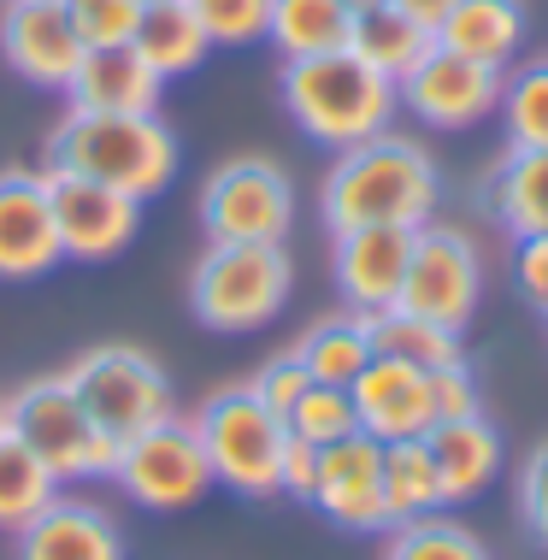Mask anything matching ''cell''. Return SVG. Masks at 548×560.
Listing matches in <instances>:
<instances>
[{"label": "cell", "instance_id": "cell-26", "mask_svg": "<svg viewBox=\"0 0 548 560\" xmlns=\"http://www.w3.org/2000/svg\"><path fill=\"white\" fill-rule=\"evenodd\" d=\"M348 19H354V0H271L266 42L283 48V59L330 54L348 48Z\"/></svg>", "mask_w": 548, "mask_h": 560}, {"label": "cell", "instance_id": "cell-18", "mask_svg": "<svg viewBox=\"0 0 548 560\" xmlns=\"http://www.w3.org/2000/svg\"><path fill=\"white\" fill-rule=\"evenodd\" d=\"M19 560H125V532L106 508L54 495L19 532Z\"/></svg>", "mask_w": 548, "mask_h": 560}, {"label": "cell", "instance_id": "cell-22", "mask_svg": "<svg viewBox=\"0 0 548 560\" xmlns=\"http://www.w3.org/2000/svg\"><path fill=\"white\" fill-rule=\"evenodd\" d=\"M436 48L508 71V59L525 48V0H454V12L436 24Z\"/></svg>", "mask_w": 548, "mask_h": 560}, {"label": "cell", "instance_id": "cell-27", "mask_svg": "<svg viewBox=\"0 0 548 560\" xmlns=\"http://www.w3.org/2000/svg\"><path fill=\"white\" fill-rule=\"evenodd\" d=\"M384 502H389V525L401 520H424V513H443V472H436L424 436H407V443H384Z\"/></svg>", "mask_w": 548, "mask_h": 560}, {"label": "cell", "instance_id": "cell-7", "mask_svg": "<svg viewBox=\"0 0 548 560\" xmlns=\"http://www.w3.org/2000/svg\"><path fill=\"white\" fill-rule=\"evenodd\" d=\"M66 384L78 389V401L89 407V419L113 436V443H130V436L177 419L172 407V377L160 372V360H148L142 348L130 342H101L89 348L78 366L66 372Z\"/></svg>", "mask_w": 548, "mask_h": 560}, {"label": "cell", "instance_id": "cell-23", "mask_svg": "<svg viewBox=\"0 0 548 560\" xmlns=\"http://www.w3.org/2000/svg\"><path fill=\"white\" fill-rule=\"evenodd\" d=\"M483 207L501 231L548 236V148H508L483 184Z\"/></svg>", "mask_w": 548, "mask_h": 560}, {"label": "cell", "instance_id": "cell-40", "mask_svg": "<svg viewBox=\"0 0 548 560\" xmlns=\"http://www.w3.org/2000/svg\"><path fill=\"white\" fill-rule=\"evenodd\" d=\"M395 7H401L407 19H419V24H424V30H431V36H436V24H443L448 12H454V0H395Z\"/></svg>", "mask_w": 548, "mask_h": 560}, {"label": "cell", "instance_id": "cell-31", "mask_svg": "<svg viewBox=\"0 0 548 560\" xmlns=\"http://www.w3.org/2000/svg\"><path fill=\"white\" fill-rule=\"evenodd\" d=\"M501 118L513 148H548V59H530L525 71L501 78Z\"/></svg>", "mask_w": 548, "mask_h": 560}, {"label": "cell", "instance_id": "cell-4", "mask_svg": "<svg viewBox=\"0 0 548 560\" xmlns=\"http://www.w3.org/2000/svg\"><path fill=\"white\" fill-rule=\"evenodd\" d=\"M189 425L201 436L212 483H224V490H236V495H283L289 419L271 413V407L254 396V384L212 389Z\"/></svg>", "mask_w": 548, "mask_h": 560}, {"label": "cell", "instance_id": "cell-25", "mask_svg": "<svg viewBox=\"0 0 548 560\" xmlns=\"http://www.w3.org/2000/svg\"><path fill=\"white\" fill-rule=\"evenodd\" d=\"M295 354H301V366L313 372V384H337V389H348L354 377L372 366V330H365V319L354 307L348 313H330V319H318L307 337L295 342Z\"/></svg>", "mask_w": 548, "mask_h": 560}, {"label": "cell", "instance_id": "cell-6", "mask_svg": "<svg viewBox=\"0 0 548 560\" xmlns=\"http://www.w3.org/2000/svg\"><path fill=\"white\" fill-rule=\"evenodd\" d=\"M7 431L24 436L59 483L113 472L118 443L89 419V407L78 401V389L66 384V372L59 377H30L24 389H12L7 396Z\"/></svg>", "mask_w": 548, "mask_h": 560}, {"label": "cell", "instance_id": "cell-37", "mask_svg": "<svg viewBox=\"0 0 548 560\" xmlns=\"http://www.w3.org/2000/svg\"><path fill=\"white\" fill-rule=\"evenodd\" d=\"M431 396H436V419H466V413H483L478 407V377H471L466 360L431 372Z\"/></svg>", "mask_w": 548, "mask_h": 560}, {"label": "cell", "instance_id": "cell-32", "mask_svg": "<svg viewBox=\"0 0 548 560\" xmlns=\"http://www.w3.org/2000/svg\"><path fill=\"white\" fill-rule=\"evenodd\" d=\"M283 419H289V436H301V443H313V448H330V443H342V436L360 431L354 401H348V389H337V384H313Z\"/></svg>", "mask_w": 548, "mask_h": 560}, {"label": "cell", "instance_id": "cell-38", "mask_svg": "<svg viewBox=\"0 0 548 560\" xmlns=\"http://www.w3.org/2000/svg\"><path fill=\"white\" fill-rule=\"evenodd\" d=\"M520 295L548 319V236H520V260H513Z\"/></svg>", "mask_w": 548, "mask_h": 560}, {"label": "cell", "instance_id": "cell-5", "mask_svg": "<svg viewBox=\"0 0 548 560\" xmlns=\"http://www.w3.org/2000/svg\"><path fill=\"white\" fill-rule=\"evenodd\" d=\"M289 266L283 242H207V254L195 260L189 278V307L207 330H260L289 307Z\"/></svg>", "mask_w": 548, "mask_h": 560}, {"label": "cell", "instance_id": "cell-30", "mask_svg": "<svg viewBox=\"0 0 548 560\" xmlns=\"http://www.w3.org/2000/svg\"><path fill=\"white\" fill-rule=\"evenodd\" d=\"M384 560H490V549H483L478 532H466L460 520L424 513V520H401V525H389Z\"/></svg>", "mask_w": 548, "mask_h": 560}, {"label": "cell", "instance_id": "cell-39", "mask_svg": "<svg viewBox=\"0 0 548 560\" xmlns=\"http://www.w3.org/2000/svg\"><path fill=\"white\" fill-rule=\"evenodd\" d=\"M313 483H318V448L301 443V436H289V448H283V490L295 495V502H313Z\"/></svg>", "mask_w": 548, "mask_h": 560}, {"label": "cell", "instance_id": "cell-43", "mask_svg": "<svg viewBox=\"0 0 548 560\" xmlns=\"http://www.w3.org/2000/svg\"><path fill=\"white\" fill-rule=\"evenodd\" d=\"M354 7H360V0H354Z\"/></svg>", "mask_w": 548, "mask_h": 560}, {"label": "cell", "instance_id": "cell-35", "mask_svg": "<svg viewBox=\"0 0 548 560\" xmlns=\"http://www.w3.org/2000/svg\"><path fill=\"white\" fill-rule=\"evenodd\" d=\"M248 384H254V396H260V401L271 407V413H289V407H295V401L313 389V372L301 366L295 348H283V354H271L266 366L248 377Z\"/></svg>", "mask_w": 548, "mask_h": 560}, {"label": "cell", "instance_id": "cell-34", "mask_svg": "<svg viewBox=\"0 0 548 560\" xmlns=\"http://www.w3.org/2000/svg\"><path fill=\"white\" fill-rule=\"evenodd\" d=\"M183 7H189L207 36L224 42V48L266 42V24H271V0H183Z\"/></svg>", "mask_w": 548, "mask_h": 560}, {"label": "cell", "instance_id": "cell-29", "mask_svg": "<svg viewBox=\"0 0 548 560\" xmlns=\"http://www.w3.org/2000/svg\"><path fill=\"white\" fill-rule=\"evenodd\" d=\"M54 495H59V478L42 466V454L24 436L0 431V532L19 537Z\"/></svg>", "mask_w": 548, "mask_h": 560}, {"label": "cell", "instance_id": "cell-15", "mask_svg": "<svg viewBox=\"0 0 548 560\" xmlns=\"http://www.w3.org/2000/svg\"><path fill=\"white\" fill-rule=\"evenodd\" d=\"M348 401H354L360 431L377 436V443H407V436H424L436 425L431 372L389 354H372V366L348 384Z\"/></svg>", "mask_w": 548, "mask_h": 560}, {"label": "cell", "instance_id": "cell-19", "mask_svg": "<svg viewBox=\"0 0 548 560\" xmlns=\"http://www.w3.org/2000/svg\"><path fill=\"white\" fill-rule=\"evenodd\" d=\"M160 71L130 48H83L66 95L78 113H160Z\"/></svg>", "mask_w": 548, "mask_h": 560}, {"label": "cell", "instance_id": "cell-11", "mask_svg": "<svg viewBox=\"0 0 548 560\" xmlns=\"http://www.w3.org/2000/svg\"><path fill=\"white\" fill-rule=\"evenodd\" d=\"M42 177H48V201H54L66 260H113V254L130 248L136 224H142V201L136 195L106 189L78 172H59V165H48Z\"/></svg>", "mask_w": 548, "mask_h": 560}, {"label": "cell", "instance_id": "cell-8", "mask_svg": "<svg viewBox=\"0 0 548 560\" xmlns=\"http://www.w3.org/2000/svg\"><path fill=\"white\" fill-rule=\"evenodd\" d=\"M295 224L289 172L266 154L224 160L201 184V231L207 242H283Z\"/></svg>", "mask_w": 548, "mask_h": 560}, {"label": "cell", "instance_id": "cell-42", "mask_svg": "<svg viewBox=\"0 0 548 560\" xmlns=\"http://www.w3.org/2000/svg\"><path fill=\"white\" fill-rule=\"evenodd\" d=\"M142 7H160V0H142Z\"/></svg>", "mask_w": 548, "mask_h": 560}, {"label": "cell", "instance_id": "cell-20", "mask_svg": "<svg viewBox=\"0 0 548 560\" xmlns=\"http://www.w3.org/2000/svg\"><path fill=\"white\" fill-rule=\"evenodd\" d=\"M424 448H431L436 472H443L448 508H454V502H471V495H483V490L495 483L501 460H508V448H501V431H495L483 413L436 419V425L424 431Z\"/></svg>", "mask_w": 548, "mask_h": 560}, {"label": "cell", "instance_id": "cell-13", "mask_svg": "<svg viewBox=\"0 0 548 560\" xmlns=\"http://www.w3.org/2000/svg\"><path fill=\"white\" fill-rule=\"evenodd\" d=\"M313 508L337 520L342 532H389V502H384V443L377 436H342L318 448V483Z\"/></svg>", "mask_w": 548, "mask_h": 560}, {"label": "cell", "instance_id": "cell-16", "mask_svg": "<svg viewBox=\"0 0 548 560\" xmlns=\"http://www.w3.org/2000/svg\"><path fill=\"white\" fill-rule=\"evenodd\" d=\"M0 54L36 89H66L83 59V42L66 19V0H7L0 19Z\"/></svg>", "mask_w": 548, "mask_h": 560}, {"label": "cell", "instance_id": "cell-21", "mask_svg": "<svg viewBox=\"0 0 548 560\" xmlns=\"http://www.w3.org/2000/svg\"><path fill=\"white\" fill-rule=\"evenodd\" d=\"M431 48H436V36L419 19H407L395 0H360L354 19H348V54H360L389 83H401Z\"/></svg>", "mask_w": 548, "mask_h": 560}, {"label": "cell", "instance_id": "cell-33", "mask_svg": "<svg viewBox=\"0 0 548 560\" xmlns=\"http://www.w3.org/2000/svg\"><path fill=\"white\" fill-rule=\"evenodd\" d=\"M66 19L83 48H125L142 24V0H66Z\"/></svg>", "mask_w": 548, "mask_h": 560}, {"label": "cell", "instance_id": "cell-3", "mask_svg": "<svg viewBox=\"0 0 548 560\" xmlns=\"http://www.w3.org/2000/svg\"><path fill=\"white\" fill-rule=\"evenodd\" d=\"M283 107L313 142L325 148H354L389 130L395 107H401V89L384 71H372L360 54L330 48V54H307L283 66Z\"/></svg>", "mask_w": 548, "mask_h": 560}, {"label": "cell", "instance_id": "cell-12", "mask_svg": "<svg viewBox=\"0 0 548 560\" xmlns=\"http://www.w3.org/2000/svg\"><path fill=\"white\" fill-rule=\"evenodd\" d=\"M395 89H401V107L431 130H471L501 107V71L448 48H431Z\"/></svg>", "mask_w": 548, "mask_h": 560}, {"label": "cell", "instance_id": "cell-10", "mask_svg": "<svg viewBox=\"0 0 548 560\" xmlns=\"http://www.w3.org/2000/svg\"><path fill=\"white\" fill-rule=\"evenodd\" d=\"M483 295V260L478 242L466 231H443V224H419L413 231V260L401 278V313L443 325V330H466Z\"/></svg>", "mask_w": 548, "mask_h": 560}, {"label": "cell", "instance_id": "cell-36", "mask_svg": "<svg viewBox=\"0 0 548 560\" xmlns=\"http://www.w3.org/2000/svg\"><path fill=\"white\" fill-rule=\"evenodd\" d=\"M520 513H525V532L548 549V436L525 454V472H520Z\"/></svg>", "mask_w": 548, "mask_h": 560}, {"label": "cell", "instance_id": "cell-14", "mask_svg": "<svg viewBox=\"0 0 548 560\" xmlns=\"http://www.w3.org/2000/svg\"><path fill=\"white\" fill-rule=\"evenodd\" d=\"M66 260L42 172H0V278L30 283Z\"/></svg>", "mask_w": 548, "mask_h": 560}, {"label": "cell", "instance_id": "cell-17", "mask_svg": "<svg viewBox=\"0 0 548 560\" xmlns=\"http://www.w3.org/2000/svg\"><path fill=\"white\" fill-rule=\"evenodd\" d=\"M413 260V231L372 224L337 236V290L354 313H389L401 301V278Z\"/></svg>", "mask_w": 548, "mask_h": 560}, {"label": "cell", "instance_id": "cell-2", "mask_svg": "<svg viewBox=\"0 0 548 560\" xmlns=\"http://www.w3.org/2000/svg\"><path fill=\"white\" fill-rule=\"evenodd\" d=\"M177 136L160 113H78L71 107L48 136V165L125 189L136 201L172 189L177 177Z\"/></svg>", "mask_w": 548, "mask_h": 560}, {"label": "cell", "instance_id": "cell-41", "mask_svg": "<svg viewBox=\"0 0 548 560\" xmlns=\"http://www.w3.org/2000/svg\"><path fill=\"white\" fill-rule=\"evenodd\" d=\"M0 431H7V401H0Z\"/></svg>", "mask_w": 548, "mask_h": 560}, {"label": "cell", "instance_id": "cell-9", "mask_svg": "<svg viewBox=\"0 0 548 560\" xmlns=\"http://www.w3.org/2000/svg\"><path fill=\"white\" fill-rule=\"evenodd\" d=\"M106 478H113L118 490H125L136 508H148V513L195 508L212 490V466H207L201 436H195L189 419H165V425L130 436V443H118L113 472H106Z\"/></svg>", "mask_w": 548, "mask_h": 560}, {"label": "cell", "instance_id": "cell-1", "mask_svg": "<svg viewBox=\"0 0 548 560\" xmlns=\"http://www.w3.org/2000/svg\"><path fill=\"white\" fill-rule=\"evenodd\" d=\"M443 195L436 160L407 136H372V142L342 148L330 165L325 189H318V213H325L330 236L372 231V224H395V231H419L431 224V207Z\"/></svg>", "mask_w": 548, "mask_h": 560}, {"label": "cell", "instance_id": "cell-28", "mask_svg": "<svg viewBox=\"0 0 548 560\" xmlns=\"http://www.w3.org/2000/svg\"><path fill=\"white\" fill-rule=\"evenodd\" d=\"M360 319L372 330V348L389 360H407V366H424V372H443L454 360H466L460 330H443V325L419 319V313L389 307V313H360Z\"/></svg>", "mask_w": 548, "mask_h": 560}, {"label": "cell", "instance_id": "cell-24", "mask_svg": "<svg viewBox=\"0 0 548 560\" xmlns=\"http://www.w3.org/2000/svg\"><path fill=\"white\" fill-rule=\"evenodd\" d=\"M130 48L148 59V66L160 71V78H183V71H195L212 48V36L201 30L183 0H160V7H142V24H136Z\"/></svg>", "mask_w": 548, "mask_h": 560}]
</instances>
